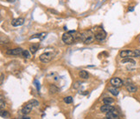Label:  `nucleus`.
<instances>
[{
  "label": "nucleus",
  "mask_w": 140,
  "mask_h": 119,
  "mask_svg": "<svg viewBox=\"0 0 140 119\" xmlns=\"http://www.w3.org/2000/svg\"><path fill=\"white\" fill-rule=\"evenodd\" d=\"M62 41H63L66 44L70 45V44H73L75 42V37H74V35L68 32L64 33V34L62 35Z\"/></svg>",
  "instance_id": "f257e3e1"
},
{
  "label": "nucleus",
  "mask_w": 140,
  "mask_h": 119,
  "mask_svg": "<svg viewBox=\"0 0 140 119\" xmlns=\"http://www.w3.org/2000/svg\"><path fill=\"white\" fill-rule=\"evenodd\" d=\"M120 57L122 58H129V57H134L137 56L136 50H124L119 53Z\"/></svg>",
  "instance_id": "f03ea898"
},
{
  "label": "nucleus",
  "mask_w": 140,
  "mask_h": 119,
  "mask_svg": "<svg viewBox=\"0 0 140 119\" xmlns=\"http://www.w3.org/2000/svg\"><path fill=\"white\" fill-rule=\"evenodd\" d=\"M54 56L53 52H45L40 56V61L42 63H48L52 60Z\"/></svg>",
  "instance_id": "7ed1b4c3"
},
{
  "label": "nucleus",
  "mask_w": 140,
  "mask_h": 119,
  "mask_svg": "<svg viewBox=\"0 0 140 119\" xmlns=\"http://www.w3.org/2000/svg\"><path fill=\"white\" fill-rule=\"evenodd\" d=\"M94 37H95V39L98 40V41H102L104 40L105 38H106V33L105 32L103 29H100L99 32H96L94 34Z\"/></svg>",
  "instance_id": "20e7f679"
},
{
  "label": "nucleus",
  "mask_w": 140,
  "mask_h": 119,
  "mask_svg": "<svg viewBox=\"0 0 140 119\" xmlns=\"http://www.w3.org/2000/svg\"><path fill=\"white\" fill-rule=\"evenodd\" d=\"M110 83L112 86L115 88L121 87L122 85H123V81L120 78H118V77H112V78L110 80Z\"/></svg>",
  "instance_id": "39448f33"
},
{
  "label": "nucleus",
  "mask_w": 140,
  "mask_h": 119,
  "mask_svg": "<svg viewBox=\"0 0 140 119\" xmlns=\"http://www.w3.org/2000/svg\"><path fill=\"white\" fill-rule=\"evenodd\" d=\"M23 50L22 48H16L12 49V50H8L6 51V53L8 55H13V56H19L22 55Z\"/></svg>",
  "instance_id": "423d86ee"
},
{
  "label": "nucleus",
  "mask_w": 140,
  "mask_h": 119,
  "mask_svg": "<svg viewBox=\"0 0 140 119\" xmlns=\"http://www.w3.org/2000/svg\"><path fill=\"white\" fill-rule=\"evenodd\" d=\"M100 110H101V112L108 113V112H110V111L115 110V108H114L113 106H112V105H110V104H105V105H102V106L100 107Z\"/></svg>",
  "instance_id": "0eeeda50"
},
{
  "label": "nucleus",
  "mask_w": 140,
  "mask_h": 119,
  "mask_svg": "<svg viewBox=\"0 0 140 119\" xmlns=\"http://www.w3.org/2000/svg\"><path fill=\"white\" fill-rule=\"evenodd\" d=\"M23 23H24V19H23V17H18V18H15L11 21V25L17 27V26H20V25L23 24Z\"/></svg>",
  "instance_id": "6e6552de"
},
{
  "label": "nucleus",
  "mask_w": 140,
  "mask_h": 119,
  "mask_svg": "<svg viewBox=\"0 0 140 119\" xmlns=\"http://www.w3.org/2000/svg\"><path fill=\"white\" fill-rule=\"evenodd\" d=\"M106 117L109 119H120L119 116H118V113L116 110L110 111V112L106 113Z\"/></svg>",
  "instance_id": "1a4fd4ad"
},
{
  "label": "nucleus",
  "mask_w": 140,
  "mask_h": 119,
  "mask_svg": "<svg viewBox=\"0 0 140 119\" xmlns=\"http://www.w3.org/2000/svg\"><path fill=\"white\" fill-rule=\"evenodd\" d=\"M32 109H33V105L28 103L26 105H24V107H23V110H22L23 114H24V115L29 114V113H30V112H31V110H32Z\"/></svg>",
  "instance_id": "9d476101"
},
{
  "label": "nucleus",
  "mask_w": 140,
  "mask_h": 119,
  "mask_svg": "<svg viewBox=\"0 0 140 119\" xmlns=\"http://www.w3.org/2000/svg\"><path fill=\"white\" fill-rule=\"evenodd\" d=\"M126 90H127V91H129V92L134 93L137 91V87L136 86V85L132 84V83H128V84H126Z\"/></svg>",
  "instance_id": "9b49d317"
},
{
  "label": "nucleus",
  "mask_w": 140,
  "mask_h": 119,
  "mask_svg": "<svg viewBox=\"0 0 140 119\" xmlns=\"http://www.w3.org/2000/svg\"><path fill=\"white\" fill-rule=\"evenodd\" d=\"M79 76H80V77H81V78H83V79H87L89 77V74L87 73V71H84V70H81V71L79 72Z\"/></svg>",
  "instance_id": "f8f14e48"
},
{
  "label": "nucleus",
  "mask_w": 140,
  "mask_h": 119,
  "mask_svg": "<svg viewBox=\"0 0 140 119\" xmlns=\"http://www.w3.org/2000/svg\"><path fill=\"white\" fill-rule=\"evenodd\" d=\"M39 49V44H33L30 47V52L32 54H35Z\"/></svg>",
  "instance_id": "ddd939ff"
},
{
  "label": "nucleus",
  "mask_w": 140,
  "mask_h": 119,
  "mask_svg": "<svg viewBox=\"0 0 140 119\" xmlns=\"http://www.w3.org/2000/svg\"><path fill=\"white\" fill-rule=\"evenodd\" d=\"M121 63L122 64H135L136 62H135V60H133L132 58L129 57V58H124V59L122 60Z\"/></svg>",
  "instance_id": "4468645a"
},
{
  "label": "nucleus",
  "mask_w": 140,
  "mask_h": 119,
  "mask_svg": "<svg viewBox=\"0 0 140 119\" xmlns=\"http://www.w3.org/2000/svg\"><path fill=\"white\" fill-rule=\"evenodd\" d=\"M108 91H110L111 93H112V95L113 96H118V89L115 87H110V88H108Z\"/></svg>",
  "instance_id": "2eb2a0df"
},
{
  "label": "nucleus",
  "mask_w": 140,
  "mask_h": 119,
  "mask_svg": "<svg viewBox=\"0 0 140 119\" xmlns=\"http://www.w3.org/2000/svg\"><path fill=\"white\" fill-rule=\"evenodd\" d=\"M49 91H50V93H56V92H58L59 91V89H58L57 87L55 86L54 84H50V86H49Z\"/></svg>",
  "instance_id": "dca6fc26"
},
{
  "label": "nucleus",
  "mask_w": 140,
  "mask_h": 119,
  "mask_svg": "<svg viewBox=\"0 0 140 119\" xmlns=\"http://www.w3.org/2000/svg\"><path fill=\"white\" fill-rule=\"evenodd\" d=\"M114 102V100L112 98H111V97H105L104 99H103V103H105V104H111V103H112Z\"/></svg>",
  "instance_id": "f3484780"
},
{
  "label": "nucleus",
  "mask_w": 140,
  "mask_h": 119,
  "mask_svg": "<svg viewBox=\"0 0 140 119\" xmlns=\"http://www.w3.org/2000/svg\"><path fill=\"white\" fill-rule=\"evenodd\" d=\"M22 56L24 58H30V51H29V50H23V53H22Z\"/></svg>",
  "instance_id": "a211bd4d"
},
{
  "label": "nucleus",
  "mask_w": 140,
  "mask_h": 119,
  "mask_svg": "<svg viewBox=\"0 0 140 119\" xmlns=\"http://www.w3.org/2000/svg\"><path fill=\"white\" fill-rule=\"evenodd\" d=\"M29 103H30V104H32V105H33V107H36V106H38V105H39L38 101L35 100V99H32V100H30V101H29Z\"/></svg>",
  "instance_id": "6ab92c4d"
},
{
  "label": "nucleus",
  "mask_w": 140,
  "mask_h": 119,
  "mask_svg": "<svg viewBox=\"0 0 140 119\" xmlns=\"http://www.w3.org/2000/svg\"><path fill=\"white\" fill-rule=\"evenodd\" d=\"M64 102L66 103H73V97H66L64 98Z\"/></svg>",
  "instance_id": "aec40b11"
},
{
  "label": "nucleus",
  "mask_w": 140,
  "mask_h": 119,
  "mask_svg": "<svg viewBox=\"0 0 140 119\" xmlns=\"http://www.w3.org/2000/svg\"><path fill=\"white\" fill-rule=\"evenodd\" d=\"M1 116H2V117H9L10 115H9V113H8L7 111L2 110L1 111Z\"/></svg>",
  "instance_id": "412c9836"
},
{
  "label": "nucleus",
  "mask_w": 140,
  "mask_h": 119,
  "mask_svg": "<svg viewBox=\"0 0 140 119\" xmlns=\"http://www.w3.org/2000/svg\"><path fill=\"white\" fill-rule=\"evenodd\" d=\"M46 36H47V33H45V32L40 33V37H39V39H40V40H43L44 38H46Z\"/></svg>",
  "instance_id": "4be33fe9"
},
{
  "label": "nucleus",
  "mask_w": 140,
  "mask_h": 119,
  "mask_svg": "<svg viewBox=\"0 0 140 119\" xmlns=\"http://www.w3.org/2000/svg\"><path fill=\"white\" fill-rule=\"evenodd\" d=\"M34 83H35V85H36V90L39 91H40V83H39L37 80H35Z\"/></svg>",
  "instance_id": "5701e85b"
},
{
  "label": "nucleus",
  "mask_w": 140,
  "mask_h": 119,
  "mask_svg": "<svg viewBox=\"0 0 140 119\" xmlns=\"http://www.w3.org/2000/svg\"><path fill=\"white\" fill-rule=\"evenodd\" d=\"M5 106V103H4V100H3V98H1V105H0V107H1V110L2 109L4 108V107Z\"/></svg>",
  "instance_id": "b1692460"
},
{
  "label": "nucleus",
  "mask_w": 140,
  "mask_h": 119,
  "mask_svg": "<svg viewBox=\"0 0 140 119\" xmlns=\"http://www.w3.org/2000/svg\"><path fill=\"white\" fill-rule=\"evenodd\" d=\"M48 11H50V12H51V13H54V14H58V11H56L55 10L48 9Z\"/></svg>",
  "instance_id": "393cba45"
},
{
  "label": "nucleus",
  "mask_w": 140,
  "mask_h": 119,
  "mask_svg": "<svg viewBox=\"0 0 140 119\" xmlns=\"http://www.w3.org/2000/svg\"><path fill=\"white\" fill-rule=\"evenodd\" d=\"M19 119H30V116H21Z\"/></svg>",
  "instance_id": "a878e982"
},
{
  "label": "nucleus",
  "mask_w": 140,
  "mask_h": 119,
  "mask_svg": "<svg viewBox=\"0 0 140 119\" xmlns=\"http://www.w3.org/2000/svg\"><path fill=\"white\" fill-rule=\"evenodd\" d=\"M8 2H11V3H13V2H15V0H7Z\"/></svg>",
  "instance_id": "bb28decb"
},
{
  "label": "nucleus",
  "mask_w": 140,
  "mask_h": 119,
  "mask_svg": "<svg viewBox=\"0 0 140 119\" xmlns=\"http://www.w3.org/2000/svg\"><path fill=\"white\" fill-rule=\"evenodd\" d=\"M129 11H133V7H131V9H130Z\"/></svg>",
  "instance_id": "cd10ccee"
},
{
  "label": "nucleus",
  "mask_w": 140,
  "mask_h": 119,
  "mask_svg": "<svg viewBox=\"0 0 140 119\" xmlns=\"http://www.w3.org/2000/svg\"><path fill=\"white\" fill-rule=\"evenodd\" d=\"M104 119H109V118H107V117H106V118H104Z\"/></svg>",
  "instance_id": "c85d7f7f"
},
{
  "label": "nucleus",
  "mask_w": 140,
  "mask_h": 119,
  "mask_svg": "<svg viewBox=\"0 0 140 119\" xmlns=\"http://www.w3.org/2000/svg\"><path fill=\"white\" fill-rule=\"evenodd\" d=\"M14 119H17V118H14Z\"/></svg>",
  "instance_id": "c756f323"
}]
</instances>
